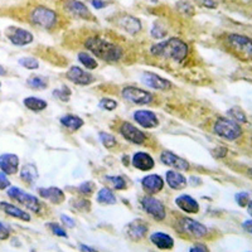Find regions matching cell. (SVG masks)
Instances as JSON below:
<instances>
[{
  "mask_svg": "<svg viewBox=\"0 0 252 252\" xmlns=\"http://www.w3.org/2000/svg\"><path fill=\"white\" fill-rule=\"evenodd\" d=\"M213 131H215V134H217L218 136L229 141L237 140L241 135H242V129H241V126L238 125V123H236L232 119L227 118L217 119V121H216L215 125H213Z\"/></svg>",
  "mask_w": 252,
  "mask_h": 252,
  "instance_id": "4",
  "label": "cell"
},
{
  "mask_svg": "<svg viewBox=\"0 0 252 252\" xmlns=\"http://www.w3.org/2000/svg\"><path fill=\"white\" fill-rule=\"evenodd\" d=\"M106 181H109L112 184L115 189H125L126 188V182L123 177H106Z\"/></svg>",
  "mask_w": 252,
  "mask_h": 252,
  "instance_id": "35",
  "label": "cell"
},
{
  "mask_svg": "<svg viewBox=\"0 0 252 252\" xmlns=\"http://www.w3.org/2000/svg\"><path fill=\"white\" fill-rule=\"evenodd\" d=\"M181 227L184 232L188 233L189 236L195 238H202L208 233V229L206 226H203L202 223L197 222V220H192V218H181Z\"/></svg>",
  "mask_w": 252,
  "mask_h": 252,
  "instance_id": "10",
  "label": "cell"
},
{
  "mask_svg": "<svg viewBox=\"0 0 252 252\" xmlns=\"http://www.w3.org/2000/svg\"><path fill=\"white\" fill-rule=\"evenodd\" d=\"M160 160L163 161L165 165H169L172 168H175L178 170H188L189 163L181 157L173 154L172 152H163L160 155Z\"/></svg>",
  "mask_w": 252,
  "mask_h": 252,
  "instance_id": "18",
  "label": "cell"
},
{
  "mask_svg": "<svg viewBox=\"0 0 252 252\" xmlns=\"http://www.w3.org/2000/svg\"><path fill=\"white\" fill-rule=\"evenodd\" d=\"M27 85L31 89L34 90H43L47 89V86H48L46 78L40 77V76H32V77H29L28 81H27Z\"/></svg>",
  "mask_w": 252,
  "mask_h": 252,
  "instance_id": "31",
  "label": "cell"
},
{
  "mask_svg": "<svg viewBox=\"0 0 252 252\" xmlns=\"http://www.w3.org/2000/svg\"><path fill=\"white\" fill-rule=\"evenodd\" d=\"M100 140L102 141L103 146H106V148H114L116 145V139L112 135L106 134V132H101Z\"/></svg>",
  "mask_w": 252,
  "mask_h": 252,
  "instance_id": "37",
  "label": "cell"
},
{
  "mask_svg": "<svg viewBox=\"0 0 252 252\" xmlns=\"http://www.w3.org/2000/svg\"><path fill=\"white\" fill-rule=\"evenodd\" d=\"M199 5L204 6V8L208 9H215L217 8V3H216L215 0H195Z\"/></svg>",
  "mask_w": 252,
  "mask_h": 252,
  "instance_id": "46",
  "label": "cell"
},
{
  "mask_svg": "<svg viewBox=\"0 0 252 252\" xmlns=\"http://www.w3.org/2000/svg\"><path fill=\"white\" fill-rule=\"evenodd\" d=\"M123 97L131 103H136V105H146L153 101V96L150 92L134 86L125 87L123 90Z\"/></svg>",
  "mask_w": 252,
  "mask_h": 252,
  "instance_id": "8",
  "label": "cell"
},
{
  "mask_svg": "<svg viewBox=\"0 0 252 252\" xmlns=\"http://www.w3.org/2000/svg\"><path fill=\"white\" fill-rule=\"evenodd\" d=\"M9 187H10V181H9L8 174L0 172V190H5Z\"/></svg>",
  "mask_w": 252,
  "mask_h": 252,
  "instance_id": "44",
  "label": "cell"
},
{
  "mask_svg": "<svg viewBox=\"0 0 252 252\" xmlns=\"http://www.w3.org/2000/svg\"><path fill=\"white\" fill-rule=\"evenodd\" d=\"M86 48L97 58L106 62H116L123 57V49L118 44L100 37L89 38L85 43Z\"/></svg>",
  "mask_w": 252,
  "mask_h": 252,
  "instance_id": "2",
  "label": "cell"
},
{
  "mask_svg": "<svg viewBox=\"0 0 252 252\" xmlns=\"http://www.w3.org/2000/svg\"><path fill=\"white\" fill-rule=\"evenodd\" d=\"M141 204L143 208L145 209L146 212L149 213L154 220H163L165 218V207L161 203L159 199L154 197H144L141 199Z\"/></svg>",
  "mask_w": 252,
  "mask_h": 252,
  "instance_id": "9",
  "label": "cell"
},
{
  "mask_svg": "<svg viewBox=\"0 0 252 252\" xmlns=\"http://www.w3.org/2000/svg\"><path fill=\"white\" fill-rule=\"evenodd\" d=\"M100 106L102 107L103 110H107V111H112V110H115L116 107H118V102H116V101H114V100H111V98H103V100H101Z\"/></svg>",
  "mask_w": 252,
  "mask_h": 252,
  "instance_id": "40",
  "label": "cell"
},
{
  "mask_svg": "<svg viewBox=\"0 0 252 252\" xmlns=\"http://www.w3.org/2000/svg\"><path fill=\"white\" fill-rule=\"evenodd\" d=\"M141 186H143L144 190L149 194H155V193L160 192L161 189L164 188V181L160 175L157 174H150L146 175L143 178L141 181Z\"/></svg>",
  "mask_w": 252,
  "mask_h": 252,
  "instance_id": "17",
  "label": "cell"
},
{
  "mask_svg": "<svg viewBox=\"0 0 252 252\" xmlns=\"http://www.w3.org/2000/svg\"><path fill=\"white\" fill-rule=\"evenodd\" d=\"M120 132L126 140H129L132 144L140 145V144H143L146 140V135L130 123H124L120 126Z\"/></svg>",
  "mask_w": 252,
  "mask_h": 252,
  "instance_id": "11",
  "label": "cell"
},
{
  "mask_svg": "<svg viewBox=\"0 0 252 252\" xmlns=\"http://www.w3.org/2000/svg\"><path fill=\"white\" fill-rule=\"evenodd\" d=\"M182 6H178V9H179V12H183L186 13L187 15H193L194 14V8H193V5L190 3H188V1H181Z\"/></svg>",
  "mask_w": 252,
  "mask_h": 252,
  "instance_id": "41",
  "label": "cell"
},
{
  "mask_svg": "<svg viewBox=\"0 0 252 252\" xmlns=\"http://www.w3.org/2000/svg\"><path fill=\"white\" fill-rule=\"evenodd\" d=\"M19 64L24 68L28 69H37L39 67V62L38 60L33 57H26V58H20L19 60Z\"/></svg>",
  "mask_w": 252,
  "mask_h": 252,
  "instance_id": "33",
  "label": "cell"
},
{
  "mask_svg": "<svg viewBox=\"0 0 252 252\" xmlns=\"http://www.w3.org/2000/svg\"><path fill=\"white\" fill-rule=\"evenodd\" d=\"M175 203L179 208L187 213H198L199 212V204L195 201L194 198L190 197V195H179V197L175 199Z\"/></svg>",
  "mask_w": 252,
  "mask_h": 252,
  "instance_id": "22",
  "label": "cell"
},
{
  "mask_svg": "<svg viewBox=\"0 0 252 252\" xmlns=\"http://www.w3.org/2000/svg\"><path fill=\"white\" fill-rule=\"evenodd\" d=\"M66 77L68 78L71 82L76 83V85H81V86H86L90 83L94 82V76L90 72L83 71L82 68L77 66H73L69 68V71L66 73Z\"/></svg>",
  "mask_w": 252,
  "mask_h": 252,
  "instance_id": "12",
  "label": "cell"
},
{
  "mask_svg": "<svg viewBox=\"0 0 252 252\" xmlns=\"http://www.w3.org/2000/svg\"><path fill=\"white\" fill-rule=\"evenodd\" d=\"M61 220L63 222V224H66V226L69 227V228H73V227L76 226L75 220H73L71 217H68V216H66V215L61 216Z\"/></svg>",
  "mask_w": 252,
  "mask_h": 252,
  "instance_id": "47",
  "label": "cell"
},
{
  "mask_svg": "<svg viewBox=\"0 0 252 252\" xmlns=\"http://www.w3.org/2000/svg\"><path fill=\"white\" fill-rule=\"evenodd\" d=\"M153 56L172 60L175 62H183L188 55V46L179 38H170L154 44L150 49Z\"/></svg>",
  "mask_w": 252,
  "mask_h": 252,
  "instance_id": "1",
  "label": "cell"
},
{
  "mask_svg": "<svg viewBox=\"0 0 252 252\" xmlns=\"http://www.w3.org/2000/svg\"><path fill=\"white\" fill-rule=\"evenodd\" d=\"M0 87H1V83H0Z\"/></svg>",
  "mask_w": 252,
  "mask_h": 252,
  "instance_id": "56",
  "label": "cell"
},
{
  "mask_svg": "<svg viewBox=\"0 0 252 252\" xmlns=\"http://www.w3.org/2000/svg\"><path fill=\"white\" fill-rule=\"evenodd\" d=\"M78 61H80L81 64H83L87 69L97 68V62H96V60H94V57H91V56H90L89 53H86V52H81V53H78Z\"/></svg>",
  "mask_w": 252,
  "mask_h": 252,
  "instance_id": "32",
  "label": "cell"
},
{
  "mask_svg": "<svg viewBox=\"0 0 252 252\" xmlns=\"http://www.w3.org/2000/svg\"><path fill=\"white\" fill-rule=\"evenodd\" d=\"M152 1H158V0H152Z\"/></svg>",
  "mask_w": 252,
  "mask_h": 252,
  "instance_id": "54",
  "label": "cell"
},
{
  "mask_svg": "<svg viewBox=\"0 0 252 252\" xmlns=\"http://www.w3.org/2000/svg\"><path fill=\"white\" fill-rule=\"evenodd\" d=\"M150 241L160 250H170L174 246V240L163 232H155L150 236Z\"/></svg>",
  "mask_w": 252,
  "mask_h": 252,
  "instance_id": "26",
  "label": "cell"
},
{
  "mask_svg": "<svg viewBox=\"0 0 252 252\" xmlns=\"http://www.w3.org/2000/svg\"><path fill=\"white\" fill-rule=\"evenodd\" d=\"M165 179H166V184H168L172 189H177V190L186 188L187 184H188L186 178H184L179 172H175V170H169V172H166Z\"/></svg>",
  "mask_w": 252,
  "mask_h": 252,
  "instance_id": "25",
  "label": "cell"
},
{
  "mask_svg": "<svg viewBox=\"0 0 252 252\" xmlns=\"http://www.w3.org/2000/svg\"><path fill=\"white\" fill-rule=\"evenodd\" d=\"M190 251H192V252H194V251L206 252V251H208V247H207V246H202V245H197V246L190 247Z\"/></svg>",
  "mask_w": 252,
  "mask_h": 252,
  "instance_id": "50",
  "label": "cell"
},
{
  "mask_svg": "<svg viewBox=\"0 0 252 252\" xmlns=\"http://www.w3.org/2000/svg\"><path fill=\"white\" fill-rule=\"evenodd\" d=\"M0 209L8 216H10V217L26 220V222L31 220V215L28 212H26V211H23V209H20L19 207L14 206V204L6 203V202H0Z\"/></svg>",
  "mask_w": 252,
  "mask_h": 252,
  "instance_id": "23",
  "label": "cell"
},
{
  "mask_svg": "<svg viewBox=\"0 0 252 252\" xmlns=\"http://www.w3.org/2000/svg\"><path fill=\"white\" fill-rule=\"evenodd\" d=\"M64 8L73 17L81 18V19H91L92 18V14L89 10V8L80 0H68Z\"/></svg>",
  "mask_w": 252,
  "mask_h": 252,
  "instance_id": "16",
  "label": "cell"
},
{
  "mask_svg": "<svg viewBox=\"0 0 252 252\" xmlns=\"http://www.w3.org/2000/svg\"><path fill=\"white\" fill-rule=\"evenodd\" d=\"M5 37L10 40V43L18 47H23L31 44L34 39L31 32L18 27H8L5 29Z\"/></svg>",
  "mask_w": 252,
  "mask_h": 252,
  "instance_id": "7",
  "label": "cell"
},
{
  "mask_svg": "<svg viewBox=\"0 0 252 252\" xmlns=\"http://www.w3.org/2000/svg\"><path fill=\"white\" fill-rule=\"evenodd\" d=\"M53 96L60 98L61 101H68L69 96H71V90H69L68 87L63 86L62 89L55 90V91H53Z\"/></svg>",
  "mask_w": 252,
  "mask_h": 252,
  "instance_id": "36",
  "label": "cell"
},
{
  "mask_svg": "<svg viewBox=\"0 0 252 252\" xmlns=\"http://www.w3.org/2000/svg\"><path fill=\"white\" fill-rule=\"evenodd\" d=\"M38 194L42 198L47 199V201L52 202V203L60 204L64 201V193L61 190L60 188H56V187H49V188H39L38 189Z\"/></svg>",
  "mask_w": 252,
  "mask_h": 252,
  "instance_id": "20",
  "label": "cell"
},
{
  "mask_svg": "<svg viewBox=\"0 0 252 252\" xmlns=\"http://www.w3.org/2000/svg\"><path fill=\"white\" fill-rule=\"evenodd\" d=\"M107 4L103 1V0H92V6H94L96 10H100V9L105 8Z\"/></svg>",
  "mask_w": 252,
  "mask_h": 252,
  "instance_id": "48",
  "label": "cell"
},
{
  "mask_svg": "<svg viewBox=\"0 0 252 252\" xmlns=\"http://www.w3.org/2000/svg\"><path fill=\"white\" fill-rule=\"evenodd\" d=\"M94 188H96V186H94V182L89 181V182H83L78 189H80V192L83 193V194H92Z\"/></svg>",
  "mask_w": 252,
  "mask_h": 252,
  "instance_id": "39",
  "label": "cell"
},
{
  "mask_svg": "<svg viewBox=\"0 0 252 252\" xmlns=\"http://www.w3.org/2000/svg\"><path fill=\"white\" fill-rule=\"evenodd\" d=\"M131 163L134 168L143 170V172H148V170L153 169L155 165L154 159L146 153H136V154L132 155Z\"/></svg>",
  "mask_w": 252,
  "mask_h": 252,
  "instance_id": "19",
  "label": "cell"
},
{
  "mask_svg": "<svg viewBox=\"0 0 252 252\" xmlns=\"http://www.w3.org/2000/svg\"><path fill=\"white\" fill-rule=\"evenodd\" d=\"M61 124L66 126L67 129L71 130V131H76L83 126V120L78 116H75V115H66V116L61 118Z\"/></svg>",
  "mask_w": 252,
  "mask_h": 252,
  "instance_id": "28",
  "label": "cell"
},
{
  "mask_svg": "<svg viewBox=\"0 0 252 252\" xmlns=\"http://www.w3.org/2000/svg\"><path fill=\"white\" fill-rule=\"evenodd\" d=\"M20 178L29 184L33 183L34 181H37L38 179L37 166L33 165V164H27V165H24L23 168H22V170H20Z\"/></svg>",
  "mask_w": 252,
  "mask_h": 252,
  "instance_id": "29",
  "label": "cell"
},
{
  "mask_svg": "<svg viewBox=\"0 0 252 252\" xmlns=\"http://www.w3.org/2000/svg\"><path fill=\"white\" fill-rule=\"evenodd\" d=\"M148 232V224L144 223V220H132L129 226L126 227V233L129 235V237L131 240H141L144 236Z\"/></svg>",
  "mask_w": 252,
  "mask_h": 252,
  "instance_id": "21",
  "label": "cell"
},
{
  "mask_svg": "<svg viewBox=\"0 0 252 252\" xmlns=\"http://www.w3.org/2000/svg\"><path fill=\"white\" fill-rule=\"evenodd\" d=\"M141 80L145 83L148 87H152L154 90H161V91H166L172 87V83L165 78L160 77V76L152 73V72H144L141 75Z\"/></svg>",
  "mask_w": 252,
  "mask_h": 252,
  "instance_id": "13",
  "label": "cell"
},
{
  "mask_svg": "<svg viewBox=\"0 0 252 252\" xmlns=\"http://www.w3.org/2000/svg\"><path fill=\"white\" fill-rule=\"evenodd\" d=\"M9 236H10V231H9V228L3 223V222H0V241L8 240Z\"/></svg>",
  "mask_w": 252,
  "mask_h": 252,
  "instance_id": "45",
  "label": "cell"
},
{
  "mask_svg": "<svg viewBox=\"0 0 252 252\" xmlns=\"http://www.w3.org/2000/svg\"><path fill=\"white\" fill-rule=\"evenodd\" d=\"M242 228H244L246 232L251 233V235H252V220H245L244 223H242Z\"/></svg>",
  "mask_w": 252,
  "mask_h": 252,
  "instance_id": "49",
  "label": "cell"
},
{
  "mask_svg": "<svg viewBox=\"0 0 252 252\" xmlns=\"http://www.w3.org/2000/svg\"><path fill=\"white\" fill-rule=\"evenodd\" d=\"M226 43L231 52H233L241 61H252V38L241 34H228Z\"/></svg>",
  "mask_w": 252,
  "mask_h": 252,
  "instance_id": "3",
  "label": "cell"
},
{
  "mask_svg": "<svg viewBox=\"0 0 252 252\" xmlns=\"http://www.w3.org/2000/svg\"><path fill=\"white\" fill-rule=\"evenodd\" d=\"M134 120L139 124L140 126L145 127V129H153L159 125V120H158L157 115L149 110H138L134 114Z\"/></svg>",
  "mask_w": 252,
  "mask_h": 252,
  "instance_id": "15",
  "label": "cell"
},
{
  "mask_svg": "<svg viewBox=\"0 0 252 252\" xmlns=\"http://www.w3.org/2000/svg\"><path fill=\"white\" fill-rule=\"evenodd\" d=\"M166 33H168V31H165L164 28H161L160 24L155 23V26L153 27V29H152V35L154 38H157V39H161V38H164L166 35Z\"/></svg>",
  "mask_w": 252,
  "mask_h": 252,
  "instance_id": "38",
  "label": "cell"
},
{
  "mask_svg": "<svg viewBox=\"0 0 252 252\" xmlns=\"http://www.w3.org/2000/svg\"><path fill=\"white\" fill-rule=\"evenodd\" d=\"M6 194L9 198H12L13 201L18 202L26 208L31 209L32 212H39L40 211V202L35 195H32L29 193H26L23 189L18 187H9L6 190Z\"/></svg>",
  "mask_w": 252,
  "mask_h": 252,
  "instance_id": "6",
  "label": "cell"
},
{
  "mask_svg": "<svg viewBox=\"0 0 252 252\" xmlns=\"http://www.w3.org/2000/svg\"><path fill=\"white\" fill-rule=\"evenodd\" d=\"M250 173H251V174H252V169H251V170H250Z\"/></svg>",
  "mask_w": 252,
  "mask_h": 252,
  "instance_id": "55",
  "label": "cell"
},
{
  "mask_svg": "<svg viewBox=\"0 0 252 252\" xmlns=\"http://www.w3.org/2000/svg\"><path fill=\"white\" fill-rule=\"evenodd\" d=\"M23 103L27 109L31 110V111H35V112L42 111V110L47 109V106H48V103H47L46 101L42 100V98H39V97H34V96H31V97L24 98Z\"/></svg>",
  "mask_w": 252,
  "mask_h": 252,
  "instance_id": "27",
  "label": "cell"
},
{
  "mask_svg": "<svg viewBox=\"0 0 252 252\" xmlns=\"http://www.w3.org/2000/svg\"><path fill=\"white\" fill-rule=\"evenodd\" d=\"M31 22L42 29H52L57 24V14L55 10L46 6H37L31 12Z\"/></svg>",
  "mask_w": 252,
  "mask_h": 252,
  "instance_id": "5",
  "label": "cell"
},
{
  "mask_svg": "<svg viewBox=\"0 0 252 252\" xmlns=\"http://www.w3.org/2000/svg\"><path fill=\"white\" fill-rule=\"evenodd\" d=\"M236 201H237V203L240 204L241 207H247V204H249L250 202L249 194H247L246 192L237 193V194H236Z\"/></svg>",
  "mask_w": 252,
  "mask_h": 252,
  "instance_id": "42",
  "label": "cell"
},
{
  "mask_svg": "<svg viewBox=\"0 0 252 252\" xmlns=\"http://www.w3.org/2000/svg\"><path fill=\"white\" fill-rule=\"evenodd\" d=\"M80 250H82V251H94V249H92V247H89V246H85V245H81L80 246Z\"/></svg>",
  "mask_w": 252,
  "mask_h": 252,
  "instance_id": "51",
  "label": "cell"
},
{
  "mask_svg": "<svg viewBox=\"0 0 252 252\" xmlns=\"http://www.w3.org/2000/svg\"><path fill=\"white\" fill-rule=\"evenodd\" d=\"M97 202L101 204H115L116 197L109 188H102L97 194Z\"/></svg>",
  "mask_w": 252,
  "mask_h": 252,
  "instance_id": "30",
  "label": "cell"
},
{
  "mask_svg": "<svg viewBox=\"0 0 252 252\" xmlns=\"http://www.w3.org/2000/svg\"><path fill=\"white\" fill-rule=\"evenodd\" d=\"M228 115L236 123H247L246 115L244 114V111H241L240 109H237V107H233V109L229 110Z\"/></svg>",
  "mask_w": 252,
  "mask_h": 252,
  "instance_id": "34",
  "label": "cell"
},
{
  "mask_svg": "<svg viewBox=\"0 0 252 252\" xmlns=\"http://www.w3.org/2000/svg\"><path fill=\"white\" fill-rule=\"evenodd\" d=\"M6 75V71L3 66H0V76H5Z\"/></svg>",
  "mask_w": 252,
  "mask_h": 252,
  "instance_id": "53",
  "label": "cell"
},
{
  "mask_svg": "<svg viewBox=\"0 0 252 252\" xmlns=\"http://www.w3.org/2000/svg\"><path fill=\"white\" fill-rule=\"evenodd\" d=\"M48 227L52 229V232L55 233V235L60 236V237H66V238H67L66 231H64V229H63L62 227L58 226V224H56V223H49Z\"/></svg>",
  "mask_w": 252,
  "mask_h": 252,
  "instance_id": "43",
  "label": "cell"
},
{
  "mask_svg": "<svg viewBox=\"0 0 252 252\" xmlns=\"http://www.w3.org/2000/svg\"><path fill=\"white\" fill-rule=\"evenodd\" d=\"M247 209H249L250 216H251V217H252V201H250L249 204H247Z\"/></svg>",
  "mask_w": 252,
  "mask_h": 252,
  "instance_id": "52",
  "label": "cell"
},
{
  "mask_svg": "<svg viewBox=\"0 0 252 252\" xmlns=\"http://www.w3.org/2000/svg\"><path fill=\"white\" fill-rule=\"evenodd\" d=\"M19 168V158L12 153H5L0 155V170L8 175H13Z\"/></svg>",
  "mask_w": 252,
  "mask_h": 252,
  "instance_id": "14",
  "label": "cell"
},
{
  "mask_svg": "<svg viewBox=\"0 0 252 252\" xmlns=\"http://www.w3.org/2000/svg\"><path fill=\"white\" fill-rule=\"evenodd\" d=\"M119 27L124 29L130 34H136L138 32L141 31V23L138 18H134L131 15H124L119 19Z\"/></svg>",
  "mask_w": 252,
  "mask_h": 252,
  "instance_id": "24",
  "label": "cell"
}]
</instances>
